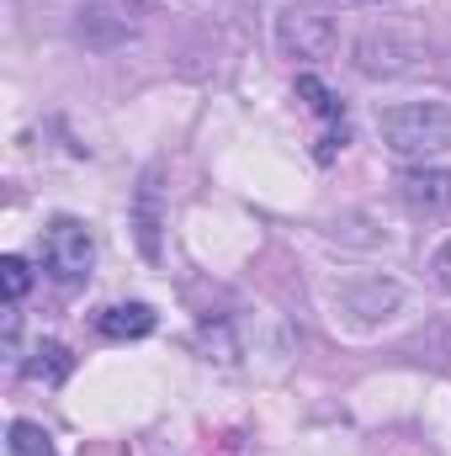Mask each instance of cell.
Returning <instances> with one entry per match:
<instances>
[{"label":"cell","mask_w":451,"mask_h":456,"mask_svg":"<svg viewBox=\"0 0 451 456\" xmlns=\"http://www.w3.org/2000/svg\"><path fill=\"white\" fill-rule=\"evenodd\" d=\"M377 133L398 159H436L451 149V102H398L377 117Z\"/></svg>","instance_id":"obj_1"},{"label":"cell","mask_w":451,"mask_h":456,"mask_svg":"<svg viewBox=\"0 0 451 456\" xmlns=\"http://www.w3.org/2000/svg\"><path fill=\"white\" fill-rule=\"evenodd\" d=\"M96 265V239L80 218H53L43 228V271L59 287H80Z\"/></svg>","instance_id":"obj_2"},{"label":"cell","mask_w":451,"mask_h":456,"mask_svg":"<svg viewBox=\"0 0 451 456\" xmlns=\"http://www.w3.org/2000/svg\"><path fill=\"white\" fill-rule=\"evenodd\" d=\"M276 43H282L287 53H298V59H319V53L335 48V21L319 16V11H308V5H292V11L276 21Z\"/></svg>","instance_id":"obj_3"},{"label":"cell","mask_w":451,"mask_h":456,"mask_svg":"<svg viewBox=\"0 0 451 456\" xmlns=\"http://www.w3.org/2000/svg\"><path fill=\"white\" fill-rule=\"evenodd\" d=\"M298 96L314 107V112L324 117V138H319V159H335V149H345V107H340V96L319 80V75H298Z\"/></svg>","instance_id":"obj_4"},{"label":"cell","mask_w":451,"mask_h":456,"mask_svg":"<svg viewBox=\"0 0 451 456\" xmlns=\"http://www.w3.org/2000/svg\"><path fill=\"white\" fill-rule=\"evenodd\" d=\"M398 197L414 213H451V170H430V165L404 170L398 175Z\"/></svg>","instance_id":"obj_5"},{"label":"cell","mask_w":451,"mask_h":456,"mask_svg":"<svg viewBox=\"0 0 451 456\" xmlns=\"http://www.w3.org/2000/svg\"><path fill=\"white\" fill-rule=\"evenodd\" d=\"M160 224H165V213H160V165H154L138 186V202H133V228H138V244L149 260L160 255Z\"/></svg>","instance_id":"obj_6"},{"label":"cell","mask_w":451,"mask_h":456,"mask_svg":"<svg viewBox=\"0 0 451 456\" xmlns=\"http://www.w3.org/2000/svg\"><path fill=\"white\" fill-rule=\"evenodd\" d=\"M96 330L107 340H144V335H154V308L149 303H112L96 314Z\"/></svg>","instance_id":"obj_7"},{"label":"cell","mask_w":451,"mask_h":456,"mask_svg":"<svg viewBox=\"0 0 451 456\" xmlns=\"http://www.w3.org/2000/svg\"><path fill=\"white\" fill-rule=\"evenodd\" d=\"M32 382H64L70 371H75V355L64 350L59 340H37V350H32V361L21 366Z\"/></svg>","instance_id":"obj_8"},{"label":"cell","mask_w":451,"mask_h":456,"mask_svg":"<svg viewBox=\"0 0 451 456\" xmlns=\"http://www.w3.org/2000/svg\"><path fill=\"white\" fill-rule=\"evenodd\" d=\"M5 456H53V436L32 419H16L5 430Z\"/></svg>","instance_id":"obj_9"},{"label":"cell","mask_w":451,"mask_h":456,"mask_svg":"<svg viewBox=\"0 0 451 456\" xmlns=\"http://www.w3.org/2000/svg\"><path fill=\"white\" fill-rule=\"evenodd\" d=\"M0 281H5V303L16 308V303L27 297V287H32V265H27L21 255H5V260H0Z\"/></svg>","instance_id":"obj_10"},{"label":"cell","mask_w":451,"mask_h":456,"mask_svg":"<svg viewBox=\"0 0 451 456\" xmlns=\"http://www.w3.org/2000/svg\"><path fill=\"white\" fill-rule=\"evenodd\" d=\"M430 281H436L441 292H451V239L436 249V255H430Z\"/></svg>","instance_id":"obj_11"},{"label":"cell","mask_w":451,"mask_h":456,"mask_svg":"<svg viewBox=\"0 0 451 456\" xmlns=\"http://www.w3.org/2000/svg\"><path fill=\"white\" fill-rule=\"evenodd\" d=\"M361 5H382V0H361Z\"/></svg>","instance_id":"obj_12"}]
</instances>
